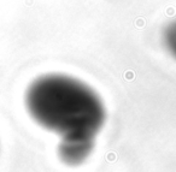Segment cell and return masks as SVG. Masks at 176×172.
<instances>
[{
    "label": "cell",
    "mask_w": 176,
    "mask_h": 172,
    "mask_svg": "<svg viewBox=\"0 0 176 172\" xmlns=\"http://www.w3.org/2000/svg\"><path fill=\"white\" fill-rule=\"evenodd\" d=\"M25 106L35 122L60 140H95L106 118L104 103L91 87L57 73L30 83Z\"/></svg>",
    "instance_id": "1"
},
{
    "label": "cell",
    "mask_w": 176,
    "mask_h": 172,
    "mask_svg": "<svg viewBox=\"0 0 176 172\" xmlns=\"http://www.w3.org/2000/svg\"><path fill=\"white\" fill-rule=\"evenodd\" d=\"M94 144L95 140H60L58 154L68 165H79L92 153Z\"/></svg>",
    "instance_id": "2"
},
{
    "label": "cell",
    "mask_w": 176,
    "mask_h": 172,
    "mask_svg": "<svg viewBox=\"0 0 176 172\" xmlns=\"http://www.w3.org/2000/svg\"><path fill=\"white\" fill-rule=\"evenodd\" d=\"M162 44L174 60H176V18L168 22L162 31Z\"/></svg>",
    "instance_id": "3"
}]
</instances>
